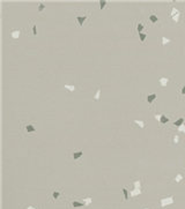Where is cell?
Segmentation results:
<instances>
[{"label":"cell","instance_id":"cell-13","mask_svg":"<svg viewBox=\"0 0 185 209\" xmlns=\"http://www.w3.org/2000/svg\"><path fill=\"white\" fill-rule=\"evenodd\" d=\"M83 207H86L85 203L82 201H79V200H72L68 205V208H73V209H79Z\"/></svg>","mask_w":185,"mask_h":209},{"label":"cell","instance_id":"cell-25","mask_svg":"<svg viewBox=\"0 0 185 209\" xmlns=\"http://www.w3.org/2000/svg\"><path fill=\"white\" fill-rule=\"evenodd\" d=\"M46 8V6H45V4L44 2H42V1H39L38 4H37V11L38 12H43Z\"/></svg>","mask_w":185,"mask_h":209},{"label":"cell","instance_id":"cell-20","mask_svg":"<svg viewBox=\"0 0 185 209\" xmlns=\"http://www.w3.org/2000/svg\"><path fill=\"white\" fill-rule=\"evenodd\" d=\"M64 89H65L67 92H75L76 91V87L74 85H71V83H65L64 85Z\"/></svg>","mask_w":185,"mask_h":209},{"label":"cell","instance_id":"cell-26","mask_svg":"<svg viewBox=\"0 0 185 209\" xmlns=\"http://www.w3.org/2000/svg\"><path fill=\"white\" fill-rule=\"evenodd\" d=\"M146 38H147V34H146V33H141V34H139V39H140L141 44H143L145 40H146Z\"/></svg>","mask_w":185,"mask_h":209},{"label":"cell","instance_id":"cell-23","mask_svg":"<svg viewBox=\"0 0 185 209\" xmlns=\"http://www.w3.org/2000/svg\"><path fill=\"white\" fill-rule=\"evenodd\" d=\"M81 201L85 203V206H90L92 203V198L91 196H86V198H82Z\"/></svg>","mask_w":185,"mask_h":209},{"label":"cell","instance_id":"cell-28","mask_svg":"<svg viewBox=\"0 0 185 209\" xmlns=\"http://www.w3.org/2000/svg\"><path fill=\"white\" fill-rule=\"evenodd\" d=\"M24 209H39V207L34 206V205H28V206H24Z\"/></svg>","mask_w":185,"mask_h":209},{"label":"cell","instance_id":"cell-2","mask_svg":"<svg viewBox=\"0 0 185 209\" xmlns=\"http://www.w3.org/2000/svg\"><path fill=\"white\" fill-rule=\"evenodd\" d=\"M21 132L23 135L25 136H33L37 133V127L35 123L30 120H27V121H22L21 123Z\"/></svg>","mask_w":185,"mask_h":209},{"label":"cell","instance_id":"cell-8","mask_svg":"<svg viewBox=\"0 0 185 209\" xmlns=\"http://www.w3.org/2000/svg\"><path fill=\"white\" fill-rule=\"evenodd\" d=\"M158 22H160V17L157 16V14L154 13V12H150L148 14V17H147V23H148V25L154 27Z\"/></svg>","mask_w":185,"mask_h":209},{"label":"cell","instance_id":"cell-18","mask_svg":"<svg viewBox=\"0 0 185 209\" xmlns=\"http://www.w3.org/2000/svg\"><path fill=\"white\" fill-rule=\"evenodd\" d=\"M101 94H102V86L98 85L96 91H95V94L92 95V101H95V102H100V100H101Z\"/></svg>","mask_w":185,"mask_h":209},{"label":"cell","instance_id":"cell-4","mask_svg":"<svg viewBox=\"0 0 185 209\" xmlns=\"http://www.w3.org/2000/svg\"><path fill=\"white\" fill-rule=\"evenodd\" d=\"M175 202H176L175 195H172V194L164 195L158 199V207H160V209H166L168 207H170V206H172Z\"/></svg>","mask_w":185,"mask_h":209},{"label":"cell","instance_id":"cell-24","mask_svg":"<svg viewBox=\"0 0 185 209\" xmlns=\"http://www.w3.org/2000/svg\"><path fill=\"white\" fill-rule=\"evenodd\" d=\"M169 43H171V39L170 38H168L166 36L161 37V46H166L167 44H169Z\"/></svg>","mask_w":185,"mask_h":209},{"label":"cell","instance_id":"cell-15","mask_svg":"<svg viewBox=\"0 0 185 209\" xmlns=\"http://www.w3.org/2000/svg\"><path fill=\"white\" fill-rule=\"evenodd\" d=\"M184 175L182 172H178V173H176L175 176L172 177V179H171V182H173V184H181L182 181H184Z\"/></svg>","mask_w":185,"mask_h":209},{"label":"cell","instance_id":"cell-16","mask_svg":"<svg viewBox=\"0 0 185 209\" xmlns=\"http://www.w3.org/2000/svg\"><path fill=\"white\" fill-rule=\"evenodd\" d=\"M132 125H134V126H137V127H139V128H141V129H145V128H146L147 123L143 120V119H134V120L132 121Z\"/></svg>","mask_w":185,"mask_h":209},{"label":"cell","instance_id":"cell-22","mask_svg":"<svg viewBox=\"0 0 185 209\" xmlns=\"http://www.w3.org/2000/svg\"><path fill=\"white\" fill-rule=\"evenodd\" d=\"M121 191H123V194H124V201L127 202L130 200V198H131V196H130V191L127 190L126 187H123Z\"/></svg>","mask_w":185,"mask_h":209},{"label":"cell","instance_id":"cell-29","mask_svg":"<svg viewBox=\"0 0 185 209\" xmlns=\"http://www.w3.org/2000/svg\"><path fill=\"white\" fill-rule=\"evenodd\" d=\"M177 130H178V132H182V133H185V125H183V126H181V127H178Z\"/></svg>","mask_w":185,"mask_h":209},{"label":"cell","instance_id":"cell-5","mask_svg":"<svg viewBox=\"0 0 185 209\" xmlns=\"http://www.w3.org/2000/svg\"><path fill=\"white\" fill-rule=\"evenodd\" d=\"M154 118L156 119V121H157L158 126H160L161 128H163V127L171 120V118L169 117V114H167L166 112H155Z\"/></svg>","mask_w":185,"mask_h":209},{"label":"cell","instance_id":"cell-21","mask_svg":"<svg viewBox=\"0 0 185 209\" xmlns=\"http://www.w3.org/2000/svg\"><path fill=\"white\" fill-rule=\"evenodd\" d=\"M184 123H185V118L184 117H179L178 119H176V120L172 123V126H175V127H177V128H178V127L183 126Z\"/></svg>","mask_w":185,"mask_h":209},{"label":"cell","instance_id":"cell-11","mask_svg":"<svg viewBox=\"0 0 185 209\" xmlns=\"http://www.w3.org/2000/svg\"><path fill=\"white\" fill-rule=\"evenodd\" d=\"M177 98L179 102H184L185 101V83L184 85L178 86L177 89Z\"/></svg>","mask_w":185,"mask_h":209},{"label":"cell","instance_id":"cell-6","mask_svg":"<svg viewBox=\"0 0 185 209\" xmlns=\"http://www.w3.org/2000/svg\"><path fill=\"white\" fill-rule=\"evenodd\" d=\"M182 11L177 7H170V11H169V17L170 20L173 22V23H179V21L182 20Z\"/></svg>","mask_w":185,"mask_h":209},{"label":"cell","instance_id":"cell-30","mask_svg":"<svg viewBox=\"0 0 185 209\" xmlns=\"http://www.w3.org/2000/svg\"><path fill=\"white\" fill-rule=\"evenodd\" d=\"M141 209H153V208L149 207V206H143V207H141Z\"/></svg>","mask_w":185,"mask_h":209},{"label":"cell","instance_id":"cell-3","mask_svg":"<svg viewBox=\"0 0 185 209\" xmlns=\"http://www.w3.org/2000/svg\"><path fill=\"white\" fill-rule=\"evenodd\" d=\"M91 17V13H89V12H76L75 13V22H76V25L78 28H82L86 25L87 21H88L89 19Z\"/></svg>","mask_w":185,"mask_h":209},{"label":"cell","instance_id":"cell-1","mask_svg":"<svg viewBox=\"0 0 185 209\" xmlns=\"http://www.w3.org/2000/svg\"><path fill=\"white\" fill-rule=\"evenodd\" d=\"M64 199H65V196H64V192L61 188L53 187V188H51V191L49 192L48 201L50 202V203H56V202L63 201Z\"/></svg>","mask_w":185,"mask_h":209},{"label":"cell","instance_id":"cell-27","mask_svg":"<svg viewBox=\"0 0 185 209\" xmlns=\"http://www.w3.org/2000/svg\"><path fill=\"white\" fill-rule=\"evenodd\" d=\"M98 4H100V8H101V9H104V8H105V6L108 5V1H105V0H101Z\"/></svg>","mask_w":185,"mask_h":209},{"label":"cell","instance_id":"cell-10","mask_svg":"<svg viewBox=\"0 0 185 209\" xmlns=\"http://www.w3.org/2000/svg\"><path fill=\"white\" fill-rule=\"evenodd\" d=\"M82 156H83V150H81V149H74V150H72V151L69 153V158H71L72 161H74V162L81 159V158H82Z\"/></svg>","mask_w":185,"mask_h":209},{"label":"cell","instance_id":"cell-17","mask_svg":"<svg viewBox=\"0 0 185 209\" xmlns=\"http://www.w3.org/2000/svg\"><path fill=\"white\" fill-rule=\"evenodd\" d=\"M156 98H157V94H156V92H152V94H147L146 95L145 101H146L149 105H152V104L154 103V101H156Z\"/></svg>","mask_w":185,"mask_h":209},{"label":"cell","instance_id":"cell-7","mask_svg":"<svg viewBox=\"0 0 185 209\" xmlns=\"http://www.w3.org/2000/svg\"><path fill=\"white\" fill-rule=\"evenodd\" d=\"M146 29V24L142 23L140 20H135L133 22V28H132V34H141Z\"/></svg>","mask_w":185,"mask_h":209},{"label":"cell","instance_id":"cell-12","mask_svg":"<svg viewBox=\"0 0 185 209\" xmlns=\"http://www.w3.org/2000/svg\"><path fill=\"white\" fill-rule=\"evenodd\" d=\"M22 34V30L19 28H12L9 30V36L12 39H19Z\"/></svg>","mask_w":185,"mask_h":209},{"label":"cell","instance_id":"cell-9","mask_svg":"<svg viewBox=\"0 0 185 209\" xmlns=\"http://www.w3.org/2000/svg\"><path fill=\"white\" fill-rule=\"evenodd\" d=\"M24 31L27 33L28 36H36L37 35V25L35 24L33 20H29V27Z\"/></svg>","mask_w":185,"mask_h":209},{"label":"cell","instance_id":"cell-31","mask_svg":"<svg viewBox=\"0 0 185 209\" xmlns=\"http://www.w3.org/2000/svg\"><path fill=\"white\" fill-rule=\"evenodd\" d=\"M184 182H185V178H184Z\"/></svg>","mask_w":185,"mask_h":209},{"label":"cell","instance_id":"cell-14","mask_svg":"<svg viewBox=\"0 0 185 209\" xmlns=\"http://www.w3.org/2000/svg\"><path fill=\"white\" fill-rule=\"evenodd\" d=\"M169 82H170V77H168V76H160L157 79L158 86L162 87V88H166V87L169 85Z\"/></svg>","mask_w":185,"mask_h":209},{"label":"cell","instance_id":"cell-19","mask_svg":"<svg viewBox=\"0 0 185 209\" xmlns=\"http://www.w3.org/2000/svg\"><path fill=\"white\" fill-rule=\"evenodd\" d=\"M171 142L173 146H179L182 142V136L178 134V133H175V134L171 135Z\"/></svg>","mask_w":185,"mask_h":209}]
</instances>
